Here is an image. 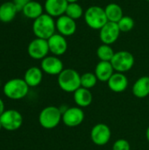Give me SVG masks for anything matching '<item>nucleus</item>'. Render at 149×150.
<instances>
[{
    "instance_id": "nucleus-1",
    "label": "nucleus",
    "mask_w": 149,
    "mask_h": 150,
    "mask_svg": "<svg viewBox=\"0 0 149 150\" xmlns=\"http://www.w3.org/2000/svg\"><path fill=\"white\" fill-rule=\"evenodd\" d=\"M56 25L53 17L47 13H43L41 16L33 20L32 33L36 38L48 40L55 33Z\"/></svg>"
},
{
    "instance_id": "nucleus-2",
    "label": "nucleus",
    "mask_w": 149,
    "mask_h": 150,
    "mask_svg": "<svg viewBox=\"0 0 149 150\" xmlns=\"http://www.w3.org/2000/svg\"><path fill=\"white\" fill-rule=\"evenodd\" d=\"M59 87L65 92H75L81 87V75L73 69H64L58 76Z\"/></svg>"
},
{
    "instance_id": "nucleus-3",
    "label": "nucleus",
    "mask_w": 149,
    "mask_h": 150,
    "mask_svg": "<svg viewBox=\"0 0 149 150\" xmlns=\"http://www.w3.org/2000/svg\"><path fill=\"white\" fill-rule=\"evenodd\" d=\"M29 86L24 79L13 78L7 81L4 86V95L12 100H18L24 98L29 91Z\"/></svg>"
},
{
    "instance_id": "nucleus-4",
    "label": "nucleus",
    "mask_w": 149,
    "mask_h": 150,
    "mask_svg": "<svg viewBox=\"0 0 149 150\" xmlns=\"http://www.w3.org/2000/svg\"><path fill=\"white\" fill-rule=\"evenodd\" d=\"M84 20L87 25L93 30H100L108 22L105 8L97 5L90 6L85 11Z\"/></svg>"
},
{
    "instance_id": "nucleus-5",
    "label": "nucleus",
    "mask_w": 149,
    "mask_h": 150,
    "mask_svg": "<svg viewBox=\"0 0 149 150\" xmlns=\"http://www.w3.org/2000/svg\"><path fill=\"white\" fill-rule=\"evenodd\" d=\"M62 120V112L60 108L50 105L45 107L39 115V122L45 129L56 127Z\"/></svg>"
},
{
    "instance_id": "nucleus-6",
    "label": "nucleus",
    "mask_w": 149,
    "mask_h": 150,
    "mask_svg": "<svg viewBox=\"0 0 149 150\" xmlns=\"http://www.w3.org/2000/svg\"><path fill=\"white\" fill-rule=\"evenodd\" d=\"M134 56L128 51L116 52L111 61V63L116 72L125 73L129 71L134 65Z\"/></svg>"
},
{
    "instance_id": "nucleus-7",
    "label": "nucleus",
    "mask_w": 149,
    "mask_h": 150,
    "mask_svg": "<svg viewBox=\"0 0 149 150\" xmlns=\"http://www.w3.org/2000/svg\"><path fill=\"white\" fill-rule=\"evenodd\" d=\"M3 128L7 131H16L20 128L23 123L21 113L16 110H5L0 116Z\"/></svg>"
},
{
    "instance_id": "nucleus-8",
    "label": "nucleus",
    "mask_w": 149,
    "mask_h": 150,
    "mask_svg": "<svg viewBox=\"0 0 149 150\" xmlns=\"http://www.w3.org/2000/svg\"><path fill=\"white\" fill-rule=\"evenodd\" d=\"M27 53L29 56L34 60L44 59L47 56L49 53L47 40L35 38L29 43L27 47Z\"/></svg>"
},
{
    "instance_id": "nucleus-9",
    "label": "nucleus",
    "mask_w": 149,
    "mask_h": 150,
    "mask_svg": "<svg viewBox=\"0 0 149 150\" xmlns=\"http://www.w3.org/2000/svg\"><path fill=\"white\" fill-rule=\"evenodd\" d=\"M112 136V132L110 127L104 123H99L95 125L90 132V139L92 142L97 146L106 145Z\"/></svg>"
},
{
    "instance_id": "nucleus-10",
    "label": "nucleus",
    "mask_w": 149,
    "mask_h": 150,
    "mask_svg": "<svg viewBox=\"0 0 149 150\" xmlns=\"http://www.w3.org/2000/svg\"><path fill=\"white\" fill-rule=\"evenodd\" d=\"M85 115L81 107H69L62 112V122L68 127H76L84 120Z\"/></svg>"
},
{
    "instance_id": "nucleus-11",
    "label": "nucleus",
    "mask_w": 149,
    "mask_h": 150,
    "mask_svg": "<svg viewBox=\"0 0 149 150\" xmlns=\"http://www.w3.org/2000/svg\"><path fill=\"white\" fill-rule=\"evenodd\" d=\"M120 30L117 23L107 22L100 30H99V38L103 44L112 45L117 41L120 35Z\"/></svg>"
},
{
    "instance_id": "nucleus-12",
    "label": "nucleus",
    "mask_w": 149,
    "mask_h": 150,
    "mask_svg": "<svg viewBox=\"0 0 149 150\" xmlns=\"http://www.w3.org/2000/svg\"><path fill=\"white\" fill-rule=\"evenodd\" d=\"M40 69L43 72L50 76H59L60 73L64 69L63 62L58 56L50 55L41 60Z\"/></svg>"
},
{
    "instance_id": "nucleus-13",
    "label": "nucleus",
    "mask_w": 149,
    "mask_h": 150,
    "mask_svg": "<svg viewBox=\"0 0 149 150\" xmlns=\"http://www.w3.org/2000/svg\"><path fill=\"white\" fill-rule=\"evenodd\" d=\"M55 25L58 33L63 35L64 37L73 35L76 32L77 28L76 20L66 14L57 18V20H55Z\"/></svg>"
},
{
    "instance_id": "nucleus-14",
    "label": "nucleus",
    "mask_w": 149,
    "mask_h": 150,
    "mask_svg": "<svg viewBox=\"0 0 149 150\" xmlns=\"http://www.w3.org/2000/svg\"><path fill=\"white\" fill-rule=\"evenodd\" d=\"M49 52L55 56L62 55L68 49V42L66 37L60 33H54L47 40Z\"/></svg>"
},
{
    "instance_id": "nucleus-15",
    "label": "nucleus",
    "mask_w": 149,
    "mask_h": 150,
    "mask_svg": "<svg viewBox=\"0 0 149 150\" xmlns=\"http://www.w3.org/2000/svg\"><path fill=\"white\" fill-rule=\"evenodd\" d=\"M68 2L67 0H46L44 10L51 17L59 18L65 14Z\"/></svg>"
},
{
    "instance_id": "nucleus-16",
    "label": "nucleus",
    "mask_w": 149,
    "mask_h": 150,
    "mask_svg": "<svg viewBox=\"0 0 149 150\" xmlns=\"http://www.w3.org/2000/svg\"><path fill=\"white\" fill-rule=\"evenodd\" d=\"M109 89L116 93L123 92L128 87V79L124 73L115 72L107 82Z\"/></svg>"
},
{
    "instance_id": "nucleus-17",
    "label": "nucleus",
    "mask_w": 149,
    "mask_h": 150,
    "mask_svg": "<svg viewBox=\"0 0 149 150\" xmlns=\"http://www.w3.org/2000/svg\"><path fill=\"white\" fill-rule=\"evenodd\" d=\"M111 62L100 61L95 68V75L98 81L107 83L112 76L115 73Z\"/></svg>"
},
{
    "instance_id": "nucleus-18",
    "label": "nucleus",
    "mask_w": 149,
    "mask_h": 150,
    "mask_svg": "<svg viewBox=\"0 0 149 150\" xmlns=\"http://www.w3.org/2000/svg\"><path fill=\"white\" fill-rule=\"evenodd\" d=\"M18 12L16 5L12 1L4 2L0 5V21L3 23H10Z\"/></svg>"
},
{
    "instance_id": "nucleus-19",
    "label": "nucleus",
    "mask_w": 149,
    "mask_h": 150,
    "mask_svg": "<svg viewBox=\"0 0 149 150\" xmlns=\"http://www.w3.org/2000/svg\"><path fill=\"white\" fill-rule=\"evenodd\" d=\"M93 100V96L90 90L80 87L74 92V101L78 107H87L90 105Z\"/></svg>"
},
{
    "instance_id": "nucleus-20",
    "label": "nucleus",
    "mask_w": 149,
    "mask_h": 150,
    "mask_svg": "<svg viewBox=\"0 0 149 150\" xmlns=\"http://www.w3.org/2000/svg\"><path fill=\"white\" fill-rule=\"evenodd\" d=\"M43 78V71L41 69L38 67H31L29 68L24 76V80L28 84L29 87H36L38 86Z\"/></svg>"
},
{
    "instance_id": "nucleus-21",
    "label": "nucleus",
    "mask_w": 149,
    "mask_h": 150,
    "mask_svg": "<svg viewBox=\"0 0 149 150\" xmlns=\"http://www.w3.org/2000/svg\"><path fill=\"white\" fill-rule=\"evenodd\" d=\"M133 94L138 98H145L149 95V76H144L136 80L133 86Z\"/></svg>"
},
{
    "instance_id": "nucleus-22",
    "label": "nucleus",
    "mask_w": 149,
    "mask_h": 150,
    "mask_svg": "<svg viewBox=\"0 0 149 150\" xmlns=\"http://www.w3.org/2000/svg\"><path fill=\"white\" fill-rule=\"evenodd\" d=\"M43 11H44V7L40 3L32 0L27 4L25 5V7L22 10V13L27 18H31L34 20L43 14Z\"/></svg>"
},
{
    "instance_id": "nucleus-23",
    "label": "nucleus",
    "mask_w": 149,
    "mask_h": 150,
    "mask_svg": "<svg viewBox=\"0 0 149 150\" xmlns=\"http://www.w3.org/2000/svg\"><path fill=\"white\" fill-rule=\"evenodd\" d=\"M105 11L109 22L118 23L124 16L121 6L115 3H111L107 4L105 8Z\"/></svg>"
},
{
    "instance_id": "nucleus-24",
    "label": "nucleus",
    "mask_w": 149,
    "mask_h": 150,
    "mask_svg": "<svg viewBox=\"0 0 149 150\" xmlns=\"http://www.w3.org/2000/svg\"><path fill=\"white\" fill-rule=\"evenodd\" d=\"M114 54L115 52L113 51V48L111 47V45L102 44L97 49V55L98 59L103 62H111Z\"/></svg>"
},
{
    "instance_id": "nucleus-25",
    "label": "nucleus",
    "mask_w": 149,
    "mask_h": 150,
    "mask_svg": "<svg viewBox=\"0 0 149 150\" xmlns=\"http://www.w3.org/2000/svg\"><path fill=\"white\" fill-rule=\"evenodd\" d=\"M65 14L70 17L71 18L76 20L80 18L83 15H84V12L83 7L76 2V3H68Z\"/></svg>"
},
{
    "instance_id": "nucleus-26",
    "label": "nucleus",
    "mask_w": 149,
    "mask_h": 150,
    "mask_svg": "<svg viewBox=\"0 0 149 150\" xmlns=\"http://www.w3.org/2000/svg\"><path fill=\"white\" fill-rule=\"evenodd\" d=\"M97 81L98 80H97L95 73L86 72L81 76V87L90 90L96 86Z\"/></svg>"
},
{
    "instance_id": "nucleus-27",
    "label": "nucleus",
    "mask_w": 149,
    "mask_h": 150,
    "mask_svg": "<svg viewBox=\"0 0 149 150\" xmlns=\"http://www.w3.org/2000/svg\"><path fill=\"white\" fill-rule=\"evenodd\" d=\"M120 32L127 33L134 27V20L130 16H123V18L117 23Z\"/></svg>"
},
{
    "instance_id": "nucleus-28",
    "label": "nucleus",
    "mask_w": 149,
    "mask_h": 150,
    "mask_svg": "<svg viewBox=\"0 0 149 150\" xmlns=\"http://www.w3.org/2000/svg\"><path fill=\"white\" fill-rule=\"evenodd\" d=\"M131 146L128 141L125 139H119L117 140L112 146V150H130Z\"/></svg>"
},
{
    "instance_id": "nucleus-29",
    "label": "nucleus",
    "mask_w": 149,
    "mask_h": 150,
    "mask_svg": "<svg viewBox=\"0 0 149 150\" xmlns=\"http://www.w3.org/2000/svg\"><path fill=\"white\" fill-rule=\"evenodd\" d=\"M30 1H32V0H12L13 4L16 5L18 11H22L25 5L27 4Z\"/></svg>"
},
{
    "instance_id": "nucleus-30",
    "label": "nucleus",
    "mask_w": 149,
    "mask_h": 150,
    "mask_svg": "<svg viewBox=\"0 0 149 150\" xmlns=\"http://www.w3.org/2000/svg\"><path fill=\"white\" fill-rule=\"evenodd\" d=\"M4 111H5V110H4V101L0 98V116L4 113Z\"/></svg>"
},
{
    "instance_id": "nucleus-31",
    "label": "nucleus",
    "mask_w": 149,
    "mask_h": 150,
    "mask_svg": "<svg viewBox=\"0 0 149 150\" xmlns=\"http://www.w3.org/2000/svg\"><path fill=\"white\" fill-rule=\"evenodd\" d=\"M146 136H147V140L148 141V142H149V127H148V129H147V132H146Z\"/></svg>"
},
{
    "instance_id": "nucleus-32",
    "label": "nucleus",
    "mask_w": 149,
    "mask_h": 150,
    "mask_svg": "<svg viewBox=\"0 0 149 150\" xmlns=\"http://www.w3.org/2000/svg\"><path fill=\"white\" fill-rule=\"evenodd\" d=\"M68 3H76V2H78V0H67Z\"/></svg>"
},
{
    "instance_id": "nucleus-33",
    "label": "nucleus",
    "mask_w": 149,
    "mask_h": 150,
    "mask_svg": "<svg viewBox=\"0 0 149 150\" xmlns=\"http://www.w3.org/2000/svg\"><path fill=\"white\" fill-rule=\"evenodd\" d=\"M3 128V126H2V123H1V121H0V130Z\"/></svg>"
},
{
    "instance_id": "nucleus-34",
    "label": "nucleus",
    "mask_w": 149,
    "mask_h": 150,
    "mask_svg": "<svg viewBox=\"0 0 149 150\" xmlns=\"http://www.w3.org/2000/svg\"><path fill=\"white\" fill-rule=\"evenodd\" d=\"M146 1H148V2H149V0H146Z\"/></svg>"
},
{
    "instance_id": "nucleus-35",
    "label": "nucleus",
    "mask_w": 149,
    "mask_h": 150,
    "mask_svg": "<svg viewBox=\"0 0 149 150\" xmlns=\"http://www.w3.org/2000/svg\"><path fill=\"white\" fill-rule=\"evenodd\" d=\"M0 85H1V81H0Z\"/></svg>"
}]
</instances>
